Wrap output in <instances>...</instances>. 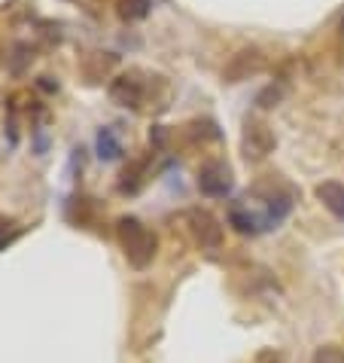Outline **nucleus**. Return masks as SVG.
I'll return each instance as SVG.
<instances>
[{"label":"nucleus","mask_w":344,"mask_h":363,"mask_svg":"<svg viewBox=\"0 0 344 363\" xmlns=\"http://www.w3.org/2000/svg\"><path fill=\"white\" fill-rule=\"evenodd\" d=\"M18 235V226L13 223V220H6V217H0V250H4L9 241H13Z\"/></svg>","instance_id":"nucleus-8"},{"label":"nucleus","mask_w":344,"mask_h":363,"mask_svg":"<svg viewBox=\"0 0 344 363\" xmlns=\"http://www.w3.org/2000/svg\"><path fill=\"white\" fill-rule=\"evenodd\" d=\"M317 199H320L323 205H326L338 220H344V184H338V180H326V184L317 186Z\"/></svg>","instance_id":"nucleus-5"},{"label":"nucleus","mask_w":344,"mask_h":363,"mask_svg":"<svg viewBox=\"0 0 344 363\" xmlns=\"http://www.w3.org/2000/svg\"><path fill=\"white\" fill-rule=\"evenodd\" d=\"M149 6H153V0H122V4H119V16H122L125 22H137V18L149 16Z\"/></svg>","instance_id":"nucleus-7"},{"label":"nucleus","mask_w":344,"mask_h":363,"mask_svg":"<svg viewBox=\"0 0 344 363\" xmlns=\"http://www.w3.org/2000/svg\"><path fill=\"white\" fill-rule=\"evenodd\" d=\"M98 156L104 159V162H113V159L122 156V144H119V135H116V128L113 125H104L98 132Z\"/></svg>","instance_id":"nucleus-6"},{"label":"nucleus","mask_w":344,"mask_h":363,"mask_svg":"<svg viewBox=\"0 0 344 363\" xmlns=\"http://www.w3.org/2000/svg\"><path fill=\"white\" fill-rule=\"evenodd\" d=\"M231 168L226 162H219V159H210V162L201 165L198 171V189L210 199H222L231 193Z\"/></svg>","instance_id":"nucleus-2"},{"label":"nucleus","mask_w":344,"mask_h":363,"mask_svg":"<svg viewBox=\"0 0 344 363\" xmlns=\"http://www.w3.org/2000/svg\"><path fill=\"white\" fill-rule=\"evenodd\" d=\"M137 77H140L137 70H131V74H122L119 79L110 83V98H113L119 107H131V110L144 107V101H147V83H140Z\"/></svg>","instance_id":"nucleus-3"},{"label":"nucleus","mask_w":344,"mask_h":363,"mask_svg":"<svg viewBox=\"0 0 344 363\" xmlns=\"http://www.w3.org/2000/svg\"><path fill=\"white\" fill-rule=\"evenodd\" d=\"M341 31H344V22H341Z\"/></svg>","instance_id":"nucleus-9"},{"label":"nucleus","mask_w":344,"mask_h":363,"mask_svg":"<svg viewBox=\"0 0 344 363\" xmlns=\"http://www.w3.org/2000/svg\"><path fill=\"white\" fill-rule=\"evenodd\" d=\"M119 245H122L128 263L134 269H147L156 257L159 241L137 217H122L119 220Z\"/></svg>","instance_id":"nucleus-1"},{"label":"nucleus","mask_w":344,"mask_h":363,"mask_svg":"<svg viewBox=\"0 0 344 363\" xmlns=\"http://www.w3.org/2000/svg\"><path fill=\"white\" fill-rule=\"evenodd\" d=\"M275 147V135L262 123H247L244 128V156L247 159H265Z\"/></svg>","instance_id":"nucleus-4"}]
</instances>
